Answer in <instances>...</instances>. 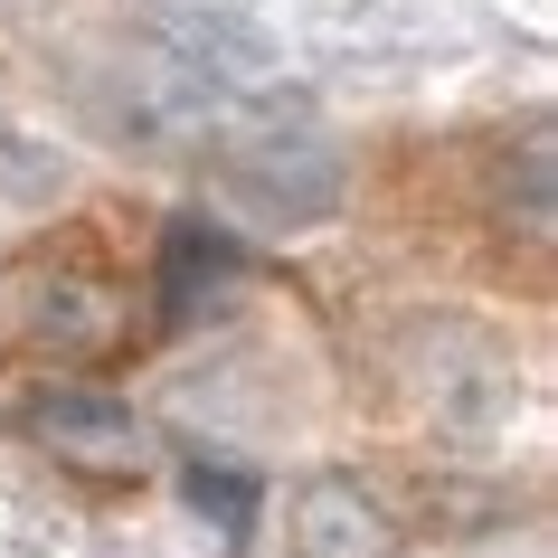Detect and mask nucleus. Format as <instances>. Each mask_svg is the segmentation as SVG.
Listing matches in <instances>:
<instances>
[{"label": "nucleus", "instance_id": "obj_7", "mask_svg": "<svg viewBox=\"0 0 558 558\" xmlns=\"http://www.w3.org/2000/svg\"><path fill=\"white\" fill-rule=\"evenodd\" d=\"M549 133H521V143H501L493 151V218L501 228H521L530 246H549V218H558V199H549Z\"/></svg>", "mask_w": 558, "mask_h": 558}, {"label": "nucleus", "instance_id": "obj_9", "mask_svg": "<svg viewBox=\"0 0 558 558\" xmlns=\"http://www.w3.org/2000/svg\"><path fill=\"white\" fill-rule=\"evenodd\" d=\"M0 143H10V133H0Z\"/></svg>", "mask_w": 558, "mask_h": 558}, {"label": "nucleus", "instance_id": "obj_5", "mask_svg": "<svg viewBox=\"0 0 558 558\" xmlns=\"http://www.w3.org/2000/svg\"><path fill=\"white\" fill-rule=\"evenodd\" d=\"M151 294H161V323L171 331H199L208 313H228L246 294V246H236L218 218H171L161 228V275H151Z\"/></svg>", "mask_w": 558, "mask_h": 558}, {"label": "nucleus", "instance_id": "obj_2", "mask_svg": "<svg viewBox=\"0 0 558 558\" xmlns=\"http://www.w3.org/2000/svg\"><path fill=\"white\" fill-rule=\"evenodd\" d=\"M408 388L416 408L436 416L445 436H501L511 426V408H521V369H511V351H501L483 323H464V313H436V323H408Z\"/></svg>", "mask_w": 558, "mask_h": 558}, {"label": "nucleus", "instance_id": "obj_6", "mask_svg": "<svg viewBox=\"0 0 558 558\" xmlns=\"http://www.w3.org/2000/svg\"><path fill=\"white\" fill-rule=\"evenodd\" d=\"M284 539H294V558H398V521L360 493L351 473H313V483H294V501H284Z\"/></svg>", "mask_w": 558, "mask_h": 558}, {"label": "nucleus", "instance_id": "obj_3", "mask_svg": "<svg viewBox=\"0 0 558 558\" xmlns=\"http://www.w3.org/2000/svg\"><path fill=\"white\" fill-rule=\"evenodd\" d=\"M10 323L29 341L38 360H105L123 351V331H133V294H123L114 275L95 256H29L20 275V294H10Z\"/></svg>", "mask_w": 558, "mask_h": 558}, {"label": "nucleus", "instance_id": "obj_4", "mask_svg": "<svg viewBox=\"0 0 558 558\" xmlns=\"http://www.w3.org/2000/svg\"><path fill=\"white\" fill-rule=\"evenodd\" d=\"M20 436L48 464L86 473V483H143L151 473V426L123 398H105V388H38L20 408Z\"/></svg>", "mask_w": 558, "mask_h": 558}, {"label": "nucleus", "instance_id": "obj_8", "mask_svg": "<svg viewBox=\"0 0 558 558\" xmlns=\"http://www.w3.org/2000/svg\"><path fill=\"white\" fill-rule=\"evenodd\" d=\"M180 483H190V501H199V511L228 530V539H246V530H256V483H246L236 464H218V454H190V464H180Z\"/></svg>", "mask_w": 558, "mask_h": 558}, {"label": "nucleus", "instance_id": "obj_1", "mask_svg": "<svg viewBox=\"0 0 558 558\" xmlns=\"http://www.w3.org/2000/svg\"><path fill=\"white\" fill-rule=\"evenodd\" d=\"M208 180L256 228H323V218H341V151L313 123H284V114L228 133L208 151Z\"/></svg>", "mask_w": 558, "mask_h": 558}]
</instances>
